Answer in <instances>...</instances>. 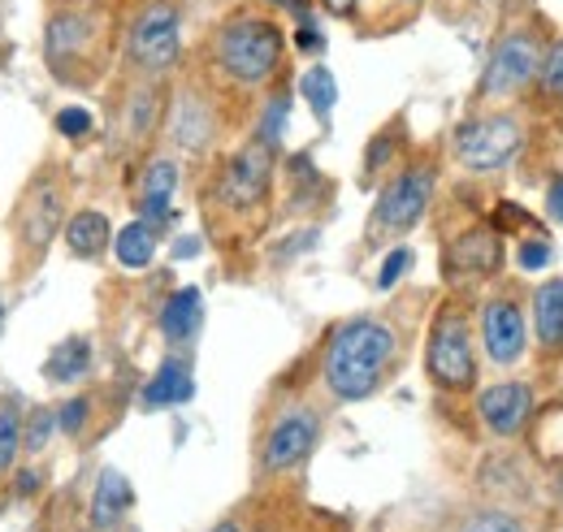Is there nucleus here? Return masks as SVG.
I'll return each mask as SVG.
<instances>
[{
	"instance_id": "1",
	"label": "nucleus",
	"mask_w": 563,
	"mask_h": 532,
	"mask_svg": "<svg viewBox=\"0 0 563 532\" xmlns=\"http://www.w3.org/2000/svg\"><path fill=\"white\" fill-rule=\"evenodd\" d=\"M399 359V333L382 317H352L330 333L321 355V381L339 402L368 399Z\"/></svg>"
},
{
	"instance_id": "2",
	"label": "nucleus",
	"mask_w": 563,
	"mask_h": 532,
	"mask_svg": "<svg viewBox=\"0 0 563 532\" xmlns=\"http://www.w3.org/2000/svg\"><path fill=\"white\" fill-rule=\"evenodd\" d=\"M66 225V182H62V169H40L13 208V268L18 273H35L44 265L53 239L62 234Z\"/></svg>"
},
{
	"instance_id": "3",
	"label": "nucleus",
	"mask_w": 563,
	"mask_h": 532,
	"mask_svg": "<svg viewBox=\"0 0 563 532\" xmlns=\"http://www.w3.org/2000/svg\"><path fill=\"white\" fill-rule=\"evenodd\" d=\"M282 26L269 18H234L217 31L212 57L234 87H265L282 69Z\"/></svg>"
},
{
	"instance_id": "4",
	"label": "nucleus",
	"mask_w": 563,
	"mask_h": 532,
	"mask_svg": "<svg viewBox=\"0 0 563 532\" xmlns=\"http://www.w3.org/2000/svg\"><path fill=\"white\" fill-rule=\"evenodd\" d=\"M424 373L438 390L464 395L477 386V351H473V330L460 308H442L429 325L424 342Z\"/></svg>"
},
{
	"instance_id": "5",
	"label": "nucleus",
	"mask_w": 563,
	"mask_h": 532,
	"mask_svg": "<svg viewBox=\"0 0 563 532\" xmlns=\"http://www.w3.org/2000/svg\"><path fill=\"white\" fill-rule=\"evenodd\" d=\"M100 40L96 9H57L44 26V62L62 82H91Z\"/></svg>"
},
{
	"instance_id": "6",
	"label": "nucleus",
	"mask_w": 563,
	"mask_h": 532,
	"mask_svg": "<svg viewBox=\"0 0 563 532\" xmlns=\"http://www.w3.org/2000/svg\"><path fill=\"white\" fill-rule=\"evenodd\" d=\"M183 53V13L174 0H152L143 4L126 31V62L140 69L143 78H161L174 69Z\"/></svg>"
},
{
	"instance_id": "7",
	"label": "nucleus",
	"mask_w": 563,
	"mask_h": 532,
	"mask_svg": "<svg viewBox=\"0 0 563 532\" xmlns=\"http://www.w3.org/2000/svg\"><path fill=\"white\" fill-rule=\"evenodd\" d=\"M525 147V126L511 113H486L455 131V160L468 174H494Z\"/></svg>"
},
{
	"instance_id": "8",
	"label": "nucleus",
	"mask_w": 563,
	"mask_h": 532,
	"mask_svg": "<svg viewBox=\"0 0 563 532\" xmlns=\"http://www.w3.org/2000/svg\"><path fill=\"white\" fill-rule=\"evenodd\" d=\"M317 442H321V411L308 407V402L282 407L278 415H274V424L265 429L261 467H265L269 476L295 472L299 464H308V455L317 451Z\"/></svg>"
},
{
	"instance_id": "9",
	"label": "nucleus",
	"mask_w": 563,
	"mask_h": 532,
	"mask_svg": "<svg viewBox=\"0 0 563 532\" xmlns=\"http://www.w3.org/2000/svg\"><path fill=\"white\" fill-rule=\"evenodd\" d=\"M433 200V165H408L404 174H395L386 182V191L377 196V230L386 234H408L412 225H421Z\"/></svg>"
},
{
	"instance_id": "10",
	"label": "nucleus",
	"mask_w": 563,
	"mask_h": 532,
	"mask_svg": "<svg viewBox=\"0 0 563 532\" xmlns=\"http://www.w3.org/2000/svg\"><path fill=\"white\" fill-rule=\"evenodd\" d=\"M538 66H542V48L533 40V31H507L498 44H494L490 62H486V74H482V96H516L525 91L533 78H538Z\"/></svg>"
},
{
	"instance_id": "11",
	"label": "nucleus",
	"mask_w": 563,
	"mask_h": 532,
	"mask_svg": "<svg viewBox=\"0 0 563 532\" xmlns=\"http://www.w3.org/2000/svg\"><path fill=\"white\" fill-rule=\"evenodd\" d=\"M269 178H274V147H265L261 138H252L247 147H239V152L225 160L221 200L230 203V208H252V203L265 200Z\"/></svg>"
},
{
	"instance_id": "12",
	"label": "nucleus",
	"mask_w": 563,
	"mask_h": 532,
	"mask_svg": "<svg viewBox=\"0 0 563 532\" xmlns=\"http://www.w3.org/2000/svg\"><path fill=\"white\" fill-rule=\"evenodd\" d=\"M525 342H529V330H525V312L516 299H490L482 308V346H486V359L498 364V368H511L525 359Z\"/></svg>"
},
{
	"instance_id": "13",
	"label": "nucleus",
	"mask_w": 563,
	"mask_h": 532,
	"mask_svg": "<svg viewBox=\"0 0 563 532\" xmlns=\"http://www.w3.org/2000/svg\"><path fill=\"white\" fill-rule=\"evenodd\" d=\"M477 415L494 437H516L533 415V390L529 381H498L477 395Z\"/></svg>"
},
{
	"instance_id": "14",
	"label": "nucleus",
	"mask_w": 563,
	"mask_h": 532,
	"mask_svg": "<svg viewBox=\"0 0 563 532\" xmlns=\"http://www.w3.org/2000/svg\"><path fill=\"white\" fill-rule=\"evenodd\" d=\"M135 507V485L122 467H104L96 476V489H91V507H87V524L91 532H113Z\"/></svg>"
},
{
	"instance_id": "15",
	"label": "nucleus",
	"mask_w": 563,
	"mask_h": 532,
	"mask_svg": "<svg viewBox=\"0 0 563 532\" xmlns=\"http://www.w3.org/2000/svg\"><path fill=\"white\" fill-rule=\"evenodd\" d=\"M442 265L451 268V273H464V277H490V273H498V265H503V243H498L494 230H482V225H477V230L460 234V239L446 247Z\"/></svg>"
},
{
	"instance_id": "16",
	"label": "nucleus",
	"mask_w": 563,
	"mask_h": 532,
	"mask_svg": "<svg viewBox=\"0 0 563 532\" xmlns=\"http://www.w3.org/2000/svg\"><path fill=\"white\" fill-rule=\"evenodd\" d=\"M196 395V368L187 355H165L143 386V407H183Z\"/></svg>"
},
{
	"instance_id": "17",
	"label": "nucleus",
	"mask_w": 563,
	"mask_h": 532,
	"mask_svg": "<svg viewBox=\"0 0 563 532\" xmlns=\"http://www.w3.org/2000/svg\"><path fill=\"white\" fill-rule=\"evenodd\" d=\"M156 325H161V333H165L174 346L191 342V337L200 333V325H205V295H200L196 286H178V290L165 299Z\"/></svg>"
},
{
	"instance_id": "18",
	"label": "nucleus",
	"mask_w": 563,
	"mask_h": 532,
	"mask_svg": "<svg viewBox=\"0 0 563 532\" xmlns=\"http://www.w3.org/2000/svg\"><path fill=\"white\" fill-rule=\"evenodd\" d=\"M91 359H96L91 337H87V333H70V337H62V342L48 351V359H44V381H48V386H78V381L91 373Z\"/></svg>"
},
{
	"instance_id": "19",
	"label": "nucleus",
	"mask_w": 563,
	"mask_h": 532,
	"mask_svg": "<svg viewBox=\"0 0 563 532\" xmlns=\"http://www.w3.org/2000/svg\"><path fill=\"white\" fill-rule=\"evenodd\" d=\"M62 234H66V243H70V252L78 261H100L113 247V225H109V217L100 208H78L62 225Z\"/></svg>"
},
{
	"instance_id": "20",
	"label": "nucleus",
	"mask_w": 563,
	"mask_h": 532,
	"mask_svg": "<svg viewBox=\"0 0 563 532\" xmlns=\"http://www.w3.org/2000/svg\"><path fill=\"white\" fill-rule=\"evenodd\" d=\"M169 134L183 152H205L212 143V113H209V100L200 96H183L174 104V122H169Z\"/></svg>"
},
{
	"instance_id": "21",
	"label": "nucleus",
	"mask_w": 563,
	"mask_h": 532,
	"mask_svg": "<svg viewBox=\"0 0 563 532\" xmlns=\"http://www.w3.org/2000/svg\"><path fill=\"white\" fill-rule=\"evenodd\" d=\"M533 333L547 351H563V277H551L533 290Z\"/></svg>"
},
{
	"instance_id": "22",
	"label": "nucleus",
	"mask_w": 563,
	"mask_h": 532,
	"mask_svg": "<svg viewBox=\"0 0 563 532\" xmlns=\"http://www.w3.org/2000/svg\"><path fill=\"white\" fill-rule=\"evenodd\" d=\"M156 239H161V234H156L147 221L135 217L131 225H122V230L113 234V247H109V252L118 256V265L122 268H147L152 265V256H156Z\"/></svg>"
},
{
	"instance_id": "23",
	"label": "nucleus",
	"mask_w": 563,
	"mask_h": 532,
	"mask_svg": "<svg viewBox=\"0 0 563 532\" xmlns=\"http://www.w3.org/2000/svg\"><path fill=\"white\" fill-rule=\"evenodd\" d=\"M122 118H126V138H131V143L152 138L156 122H161V91H156V82H140V87L131 91Z\"/></svg>"
},
{
	"instance_id": "24",
	"label": "nucleus",
	"mask_w": 563,
	"mask_h": 532,
	"mask_svg": "<svg viewBox=\"0 0 563 532\" xmlns=\"http://www.w3.org/2000/svg\"><path fill=\"white\" fill-rule=\"evenodd\" d=\"M22 420L26 402L18 395H0V476H9L22 459Z\"/></svg>"
},
{
	"instance_id": "25",
	"label": "nucleus",
	"mask_w": 563,
	"mask_h": 532,
	"mask_svg": "<svg viewBox=\"0 0 563 532\" xmlns=\"http://www.w3.org/2000/svg\"><path fill=\"white\" fill-rule=\"evenodd\" d=\"M299 96L312 104V113H317L321 122H330V113H334V104H339V82H334V74L325 66H312L299 74Z\"/></svg>"
},
{
	"instance_id": "26",
	"label": "nucleus",
	"mask_w": 563,
	"mask_h": 532,
	"mask_svg": "<svg viewBox=\"0 0 563 532\" xmlns=\"http://www.w3.org/2000/svg\"><path fill=\"white\" fill-rule=\"evenodd\" d=\"M57 433V407H31L22 420V455H44Z\"/></svg>"
},
{
	"instance_id": "27",
	"label": "nucleus",
	"mask_w": 563,
	"mask_h": 532,
	"mask_svg": "<svg viewBox=\"0 0 563 532\" xmlns=\"http://www.w3.org/2000/svg\"><path fill=\"white\" fill-rule=\"evenodd\" d=\"M174 191H178V165L165 160V156L147 160L140 178V200H174Z\"/></svg>"
},
{
	"instance_id": "28",
	"label": "nucleus",
	"mask_w": 563,
	"mask_h": 532,
	"mask_svg": "<svg viewBox=\"0 0 563 532\" xmlns=\"http://www.w3.org/2000/svg\"><path fill=\"white\" fill-rule=\"evenodd\" d=\"M286 118H290V96H286V91H274L269 104H265V113H261L256 138H261L265 147H278L282 134H286Z\"/></svg>"
},
{
	"instance_id": "29",
	"label": "nucleus",
	"mask_w": 563,
	"mask_h": 532,
	"mask_svg": "<svg viewBox=\"0 0 563 532\" xmlns=\"http://www.w3.org/2000/svg\"><path fill=\"white\" fill-rule=\"evenodd\" d=\"M460 532H525V524L511 516V511H498V507H486V511H473L460 520Z\"/></svg>"
},
{
	"instance_id": "30",
	"label": "nucleus",
	"mask_w": 563,
	"mask_h": 532,
	"mask_svg": "<svg viewBox=\"0 0 563 532\" xmlns=\"http://www.w3.org/2000/svg\"><path fill=\"white\" fill-rule=\"evenodd\" d=\"M87 420H91V399L87 395H74L57 407V433H66V437H82Z\"/></svg>"
},
{
	"instance_id": "31",
	"label": "nucleus",
	"mask_w": 563,
	"mask_h": 532,
	"mask_svg": "<svg viewBox=\"0 0 563 532\" xmlns=\"http://www.w3.org/2000/svg\"><path fill=\"white\" fill-rule=\"evenodd\" d=\"M53 126L62 138H87V134L96 131V122H91V113L82 109V104H66L57 118H53Z\"/></svg>"
},
{
	"instance_id": "32",
	"label": "nucleus",
	"mask_w": 563,
	"mask_h": 532,
	"mask_svg": "<svg viewBox=\"0 0 563 532\" xmlns=\"http://www.w3.org/2000/svg\"><path fill=\"white\" fill-rule=\"evenodd\" d=\"M538 82H542V91L547 96H555L563 100V40L542 57V66H538Z\"/></svg>"
},
{
	"instance_id": "33",
	"label": "nucleus",
	"mask_w": 563,
	"mask_h": 532,
	"mask_svg": "<svg viewBox=\"0 0 563 532\" xmlns=\"http://www.w3.org/2000/svg\"><path fill=\"white\" fill-rule=\"evenodd\" d=\"M412 261H417V256H412V247H395V252L382 261V268H377V290H390V286L412 268Z\"/></svg>"
},
{
	"instance_id": "34",
	"label": "nucleus",
	"mask_w": 563,
	"mask_h": 532,
	"mask_svg": "<svg viewBox=\"0 0 563 532\" xmlns=\"http://www.w3.org/2000/svg\"><path fill=\"white\" fill-rule=\"evenodd\" d=\"M516 261H520V268H525V273H538V268L551 265V243H542V239H529V243H520Z\"/></svg>"
},
{
	"instance_id": "35",
	"label": "nucleus",
	"mask_w": 563,
	"mask_h": 532,
	"mask_svg": "<svg viewBox=\"0 0 563 532\" xmlns=\"http://www.w3.org/2000/svg\"><path fill=\"white\" fill-rule=\"evenodd\" d=\"M295 44H299L303 53H321V48H325V40H321L317 22H299V31H295Z\"/></svg>"
},
{
	"instance_id": "36",
	"label": "nucleus",
	"mask_w": 563,
	"mask_h": 532,
	"mask_svg": "<svg viewBox=\"0 0 563 532\" xmlns=\"http://www.w3.org/2000/svg\"><path fill=\"white\" fill-rule=\"evenodd\" d=\"M547 212H551V221L563 225V174L551 182V191H547Z\"/></svg>"
},
{
	"instance_id": "37",
	"label": "nucleus",
	"mask_w": 563,
	"mask_h": 532,
	"mask_svg": "<svg viewBox=\"0 0 563 532\" xmlns=\"http://www.w3.org/2000/svg\"><path fill=\"white\" fill-rule=\"evenodd\" d=\"M325 9H330V13H352L355 0H325Z\"/></svg>"
},
{
	"instance_id": "38",
	"label": "nucleus",
	"mask_w": 563,
	"mask_h": 532,
	"mask_svg": "<svg viewBox=\"0 0 563 532\" xmlns=\"http://www.w3.org/2000/svg\"><path fill=\"white\" fill-rule=\"evenodd\" d=\"M209 532H243V529H239V520H221V524H212Z\"/></svg>"
},
{
	"instance_id": "39",
	"label": "nucleus",
	"mask_w": 563,
	"mask_h": 532,
	"mask_svg": "<svg viewBox=\"0 0 563 532\" xmlns=\"http://www.w3.org/2000/svg\"><path fill=\"white\" fill-rule=\"evenodd\" d=\"M200 247H196V239H183V247H178V256H196Z\"/></svg>"
},
{
	"instance_id": "40",
	"label": "nucleus",
	"mask_w": 563,
	"mask_h": 532,
	"mask_svg": "<svg viewBox=\"0 0 563 532\" xmlns=\"http://www.w3.org/2000/svg\"><path fill=\"white\" fill-rule=\"evenodd\" d=\"M274 4H278V9H303L308 0H274Z\"/></svg>"
},
{
	"instance_id": "41",
	"label": "nucleus",
	"mask_w": 563,
	"mask_h": 532,
	"mask_svg": "<svg viewBox=\"0 0 563 532\" xmlns=\"http://www.w3.org/2000/svg\"><path fill=\"white\" fill-rule=\"evenodd\" d=\"M408 4H421V0H408Z\"/></svg>"
},
{
	"instance_id": "42",
	"label": "nucleus",
	"mask_w": 563,
	"mask_h": 532,
	"mask_svg": "<svg viewBox=\"0 0 563 532\" xmlns=\"http://www.w3.org/2000/svg\"><path fill=\"white\" fill-rule=\"evenodd\" d=\"M0 317H4V308H0Z\"/></svg>"
}]
</instances>
